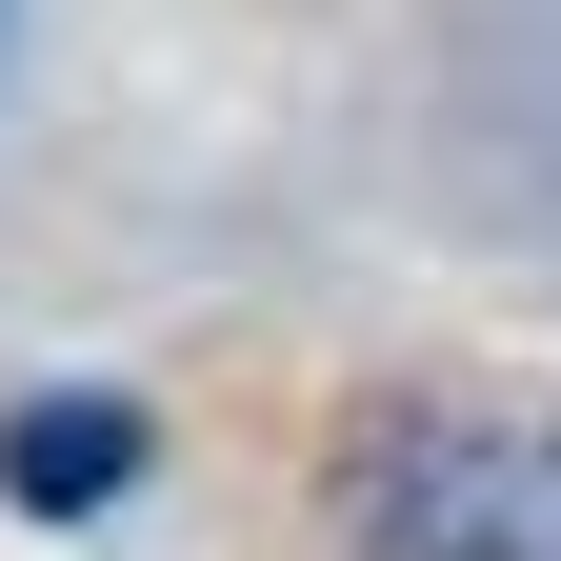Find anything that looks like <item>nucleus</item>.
<instances>
[{
    "instance_id": "7ed1b4c3",
    "label": "nucleus",
    "mask_w": 561,
    "mask_h": 561,
    "mask_svg": "<svg viewBox=\"0 0 561 561\" xmlns=\"http://www.w3.org/2000/svg\"><path fill=\"white\" fill-rule=\"evenodd\" d=\"M522 561H561V442L522 461Z\"/></svg>"
},
{
    "instance_id": "f257e3e1",
    "label": "nucleus",
    "mask_w": 561,
    "mask_h": 561,
    "mask_svg": "<svg viewBox=\"0 0 561 561\" xmlns=\"http://www.w3.org/2000/svg\"><path fill=\"white\" fill-rule=\"evenodd\" d=\"M362 561H522V442L381 421L362 442Z\"/></svg>"
},
{
    "instance_id": "f03ea898",
    "label": "nucleus",
    "mask_w": 561,
    "mask_h": 561,
    "mask_svg": "<svg viewBox=\"0 0 561 561\" xmlns=\"http://www.w3.org/2000/svg\"><path fill=\"white\" fill-rule=\"evenodd\" d=\"M0 481H21L41 522H81V502H121V481H140V401H101V381H60V401H21V421H0Z\"/></svg>"
}]
</instances>
